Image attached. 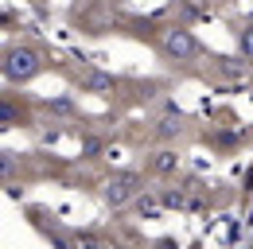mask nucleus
I'll return each instance as SVG.
<instances>
[{
	"instance_id": "obj_1",
	"label": "nucleus",
	"mask_w": 253,
	"mask_h": 249,
	"mask_svg": "<svg viewBox=\"0 0 253 249\" xmlns=\"http://www.w3.org/2000/svg\"><path fill=\"white\" fill-rule=\"evenodd\" d=\"M128 191H132V179H117V191H109V199H113V203H121Z\"/></svg>"
}]
</instances>
